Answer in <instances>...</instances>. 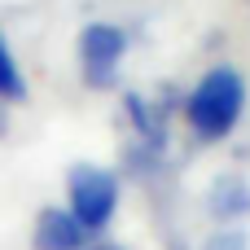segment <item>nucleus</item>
<instances>
[{
	"mask_svg": "<svg viewBox=\"0 0 250 250\" xmlns=\"http://www.w3.org/2000/svg\"><path fill=\"white\" fill-rule=\"evenodd\" d=\"M242 110H246V79L237 66H211L185 101V119L198 141H224L242 123Z\"/></svg>",
	"mask_w": 250,
	"mask_h": 250,
	"instance_id": "obj_1",
	"label": "nucleus"
},
{
	"mask_svg": "<svg viewBox=\"0 0 250 250\" xmlns=\"http://www.w3.org/2000/svg\"><path fill=\"white\" fill-rule=\"evenodd\" d=\"M119 176L110 167H97V163H75L70 176H66V211L88 229V237L105 233L114 224V211H119Z\"/></svg>",
	"mask_w": 250,
	"mask_h": 250,
	"instance_id": "obj_2",
	"label": "nucleus"
},
{
	"mask_svg": "<svg viewBox=\"0 0 250 250\" xmlns=\"http://www.w3.org/2000/svg\"><path fill=\"white\" fill-rule=\"evenodd\" d=\"M75 53H79V75L88 88H114V75L127 53V31L114 22H88L75 40Z\"/></svg>",
	"mask_w": 250,
	"mask_h": 250,
	"instance_id": "obj_3",
	"label": "nucleus"
},
{
	"mask_svg": "<svg viewBox=\"0 0 250 250\" xmlns=\"http://www.w3.org/2000/svg\"><path fill=\"white\" fill-rule=\"evenodd\" d=\"M88 229L66 211V207H40L31 224V246L35 250H88Z\"/></svg>",
	"mask_w": 250,
	"mask_h": 250,
	"instance_id": "obj_4",
	"label": "nucleus"
},
{
	"mask_svg": "<svg viewBox=\"0 0 250 250\" xmlns=\"http://www.w3.org/2000/svg\"><path fill=\"white\" fill-rule=\"evenodd\" d=\"M211 211H215L220 220H237V215H246V211H250V189L242 185V180L224 176V180L211 189Z\"/></svg>",
	"mask_w": 250,
	"mask_h": 250,
	"instance_id": "obj_5",
	"label": "nucleus"
},
{
	"mask_svg": "<svg viewBox=\"0 0 250 250\" xmlns=\"http://www.w3.org/2000/svg\"><path fill=\"white\" fill-rule=\"evenodd\" d=\"M22 97H26L22 66H18V57H13L9 40L0 35V101H4V105H13V101H22Z\"/></svg>",
	"mask_w": 250,
	"mask_h": 250,
	"instance_id": "obj_6",
	"label": "nucleus"
},
{
	"mask_svg": "<svg viewBox=\"0 0 250 250\" xmlns=\"http://www.w3.org/2000/svg\"><path fill=\"white\" fill-rule=\"evenodd\" d=\"M202 250H246V237L242 233H215Z\"/></svg>",
	"mask_w": 250,
	"mask_h": 250,
	"instance_id": "obj_7",
	"label": "nucleus"
},
{
	"mask_svg": "<svg viewBox=\"0 0 250 250\" xmlns=\"http://www.w3.org/2000/svg\"><path fill=\"white\" fill-rule=\"evenodd\" d=\"M88 250H123V246H114V242H88Z\"/></svg>",
	"mask_w": 250,
	"mask_h": 250,
	"instance_id": "obj_8",
	"label": "nucleus"
}]
</instances>
